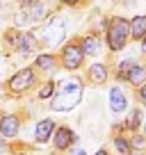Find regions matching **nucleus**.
I'll return each mask as SVG.
<instances>
[{
    "label": "nucleus",
    "instance_id": "1",
    "mask_svg": "<svg viewBox=\"0 0 146 155\" xmlns=\"http://www.w3.org/2000/svg\"><path fill=\"white\" fill-rule=\"evenodd\" d=\"M80 96H82V84H80L78 80H66V82H62L59 91L55 94V98H53V103H50V107H53L55 112L73 110V107L80 103Z\"/></svg>",
    "mask_w": 146,
    "mask_h": 155
},
{
    "label": "nucleus",
    "instance_id": "2",
    "mask_svg": "<svg viewBox=\"0 0 146 155\" xmlns=\"http://www.w3.org/2000/svg\"><path fill=\"white\" fill-rule=\"evenodd\" d=\"M128 34H130V23L126 18H114L107 28V46L110 50H121L128 44Z\"/></svg>",
    "mask_w": 146,
    "mask_h": 155
},
{
    "label": "nucleus",
    "instance_id": "3",
    "mask_svg": "<svg viewBox=\"0 0 146 155\" xmlns=\"http://www.w3.org/2000/svg\"><path fill=\"white\" fill-rule=\"evenodd\" d=\"M34 84V71L32 68H21L18 73H14L9 80V89L14 94H23L25 89H30Z\"/></svg>",
    "mask_w": 146,
    "mask_h": 155
},
{
    "label": "nucleus",
    "instance_id": "4",
    "mask_svg": "<svg viewBox=\"0 0 146 155\" xmlns=\"http://www.w3.org/2000/svg\"><path fill=\"white\" fill-rule=\"evenodd\" d=\"M82 50H80V46L78 44H68V46H64V50H62V64L66 68H80V64H82Z\"/></svg>",
    "mask_w": 146,
    "mask_h": 155
},
{
    "label": "nucleus",
    "instance_id": "5",
    "mask_svg": "<svg viewBox=\"0 0 146 155\" xmlns=\"http://www.w3.org/2000/svg\"><path fill=\"white\" fill-rule=\"evenodd\" d=\"M18 128H21V121L16 114H5L0 119V137H16L18 135Z\"/></svg>",
    "mask_w": 146,
    "mask_h": 155
},
{
    "label": "nucleus",
    "instance_id": "6",
    "mask_svg": "<svg viewBox=\"0 0 146 155\" xmlns=\"http://www.w3.org/2000/svg\"><path fill=\"white\" fill-rule=\"evenodd\" d=\"M64 34H66V25L62 23V21H50V25H46V32H44V37H46V41L48 44H59L64 39Z\"/></svg>",
    "mask_w": 146,
    "mask_h": 155
},
{
    "label": "nucleus",
    "instance_id": "7",
    "mask_svg": "<svg viewBox=\"0 0 146 155\" xmlns=\"http://www.w3.org/2000/svg\"><path fill=\"white\" fill-rule=\"evenodd\" d=\"M53 141H55V148L57 150H64L71 146V141H75V135H73L68 128H57L53 132Z\"/></svg>",
    "mask_w": 146,
    "mask_h": 155
},
{
    "label": "nucleus",
    "instance_id": "8",
    "mask_svg": "<svg viewBox=\"0 0 146 155\" xmlns=\"http://www.w3.org/2000/svg\"><path fill=\"white\" fill-rule=\"evenodd\" d=\"M53 132H55V123L50 121V119H44V121H39L37 123V130H34V137H37V141H48L50 137H53Z\"/></svg>",
    "mask_w": 146,
    "mask_h": 155
},
{
    "label": "nucleus",
    "instance_id": "9",
    "mask_svg": "<svg viewBox=\"0 0 146 155\" xmlns=\"http://www.w3.org/2000/svg\"><path fill=\"white\" fill-rule=\"evenodd\" d=\"M16 48L21 50V53H30V50H34L37 48V39L32 37V34H28V32H18V37H16Z\"/></svg>",
    "mask_w": 146,
    "mask_h": 155
},
{
    "label": "nucleus",
    "instance_id": "10",
    "mask_svg": "<svg viewBox=\"0 0 146 155\" xmlns=\"http://www.w3.org/2000/svg\"><path fill=\"white\" fill-rule=\"evenodd\" d=\"M110 107H112V112H123L126 110V96H123V91L119 87L110 89Z\"/></svg>",
    "mask_w": 146,
    "mask_h": 155
},
{
    "label": "nucleus",
    "instance_id": "11",
    "mask_svg": "<svg viewBox=\"0 0 146 155\" xmlns=\"http://www.w3.org/2000/svg\"><path fill=\"white\" fill-rule=\"evenodd\" d=\"M126 78H128V82L135 84V87H144V82H146V66H139V64H135Z\"/></svg>",
    "mask_w": 146,
    "mask_h": 155
},
{
    "label": "nucleus",
    "instance_id": "12",
    "mask_svg": "<svg viewBox=\"0 0 146 155\" xmlns=\"http://www.w3.org/2000/svg\"><path fill=\"white\" fill-rule=\"evenodd\" d=\"M130 34L135 39L146 37V16H135V18L130 21Z\"/></svg>",
    "mask_w": 146,
    "mask_h": 155
},
{
    "label": "nucleus",
    "instance_id": "13",
    "mask_svg": "<svg viewBox=\"0 0 146 155\" xmlns=\"http://www.w3.org/2000/svg\"><path fill=\"white\" fill-rule=\"evenodd\" d=\"M98 48H101V41H98V37H85V39H82V46H80L82 55H96Z\"/></svg>",
    "mask_w": 146,
    "mask_h": 155
},
{
    "label": "nucleus",
    "instance_id": "14",
    "mask_svg": "<svg viewBox=\"0 0 146 155\" xmlns=\"http://www.w3.org/2000/svg\"><path fill=\"white\" fill-rule=\"evenodd\" d=\"M89 78H91L94 82H105L107 80V68H105V64H91L89 66Z\"/></svg>",
    "mask_w": 146,
    "mask_h": 155
},
{
    "label": "nucleus",
    "instance_id": "15",
    "mask_svg": "<svg viewBox=\"0 0 146 155\" xmlns=\"http://www.w3.org/2000/svg\"><path fill=\"white\" fill-rule=\"evenodd\" d=\"M37 66L44 68V71H50V68H55V57L53 55H39L37 57Z\"/></svg>",
    "mask_w": 146,
    "mask_h": 155
},
{
    "label": "nucleus",
    "instance_id": "16",
    "mask_svg": "<svg viewBox=\"0 0 146 155\" xmlns=\"http://www.w3.org/2000/svg\"><path fill=\"white\" fill-rule=\"evenodd\" d=\"M139 123H141V112H139V110H132L130 116L126 119V128H128V130H135Z\"/></svg>",
    "mask_w": 146,
    "mask_h": 155
},
{
    "label": "nucleus",
    "instance_id": "17",
    "mask_svg": "<svg viewBox=\"0 0 146 155\" xmlns=\"http://www.w3.org/2000/svg\"><path fill=\"white\" fill-rule=\"evenodd\" d=\"M28 9H30V21H39V18H44V14H46V9H44L41 2H34V5L28 7Z\"/></svg>",
    "mask_w": 146,
    "mask_h": 155
},
{
    "label": "nucleus",
    "instance_id": "18",
    "mask_svg": "<svg viewBox=\"0 0 146 155\" xmlns=\"http://www.w3.org/2000/svg\"><path fill=\"white\" fill-rule=\"evenodd\" d=\"M114 146H117V150H119V153H121V155H128V153H130V141H126V139H123V137H117V139H114Z\"/></svg>",
    "mask_w": 146,
    "mask_h": 155
},
{
    "label": "nucleus",
    "instance_id": "19",
    "mask_svg": "<svg viewBox=\"0 0 146 155\" xmlns=\"http://www.w3.org/2000/svg\"><path fill=\"white\" fill-rule=\"evenodd\" d=\"M132 66H135V62H132V59H123V62L119 64V78H121V80H126V75L130 73Z\"/></svg>",
    "mask_w": 146,
    "mask_h": 155
},
{
    "label": "nucleus",
    "instance_id": "20",
    "mask_svg": "<svg viewBox=\"0 0 146 155\" xmlns=\"http://www.w3.org/2000/svg\"><path fill=\"white\" fill-rule=\"evenodd\" d=\"M53 91H55V82H53V80H48V82L39 89V98H50V96H53Z\"/></svg>",
    "mask_w": 146,
    "mask_h": 155
},
{
    "label": "nucleus",
    "instance_id": "21",
    "mask_svg": "<svg viewBox=\"0 0 146 155\" xmlns=\"http://www.w3.org/2000/svg\"><path fill=\"white\" fill-rule=\"evenodd\" d=\"M144 144H146V139L144 137H135V139H132V144H130V148H144Z\"/></svg>",
    "mask_w": 146,
    "mask_h": 155
},
{
    "label": "nucleus",
    "instance_id": "22",
    "mask_svg": "<svg viewBox=\"0 0 146 155\" xmlns=\"http://www.w3.org/2000/svg\"><path fill=\"white\" fill-rule=\"evenodd\" d=\"M139 101H141V105H146V84L139 87Z\"/></svg>",
    "mask_w": 146,
    "mask_h": 155
},
{
    "label": "nucleus",
    "instance_id": "23",
    "mask_svg": "<svg viewBox=\"0 0 146 155\" xmlns=\"http://www.w3.org/2000/svg\"><path fill=\"white\" fill-rule=\"evenodd\" d=\"M59 2H64V5H75L78 0H59Z\"/></svg>",
    "mask_w": 146,
    "mask_h": 155
},
{
    "label": "nucleus",
    "instance_id": "24",
    "mask_svg": "<svg viewBox=\"0 0 146 155\" xmlns=\"http://www.w3.org/2000/svg\"><path fill=\"white\" fill-rule=\"evenodd\" d=\"M71 155H85V150H82V148H75V150H73Z\"/></svg>",
    "mask_w": 146,
    "mask_h": 155
},
{
    "label": "nucleus",
    "instance_id": "25",
    "mask_svg": "<svg viewBox=\"0 0 146 155\" xmlns=\"http://www.w3.org/2000/svg\"><path fill=\"white\" fill-rule=\"evenodd\" d=\"M141 50H144V53H146V37L141 39Z\"/></svg>",
    "mask_w": 146,
    "mask_h": 155
},
{
    "label": "nucleus",
    "instance_id": "26",
    "mask_svg": "<svg viewBox=\"0 0 146 155\" xmlns=\"http://www.w3.org/2000/svg\"><path fill=\"white\" fill-rule=\"evenodd\" d=\"M0 148H5V139L2 137H0Z\"/></svg>",
    "mask_w": 146,
    "mask_h": 155
},
{
    "label": "nucleus",
    "instance_id": "27",
    "mask_svg": "<svg viewBox=\"0 0 146 155\" xmlns=\"http://www.w3.org/2000/svg\"><path fill=\"white\" fill-rule=\"evenodd\" d=\"M96 155H107V150H98V153Z\"/></svg>",
    "mask_w": 146,
    "mask_h": 155
},
{
    "label": "nucleus",
    "instance_id": "28",
    "mask_svg": "<svg viewBox=\"0 0 146 155\" xmlns=\"http://www.w3.org/2000/svg\"><path fill=\"white\" fill-rule=\"evenodd\" d=\"M18 155H28V153H18Z\"/></svg>",
    "mask_w": 146,
    "mask_h": 155
},
{
    "label": "nucleus",
    "instance_id": "29",
    "mask_svg": "<svg viewBox=\"0 0 146 155\" xmlns=\"http://www.w3.org/2000/svg\"><path fill=\"white\" fill-rule=\"evenodd\" d=\"M144 132H146V126H144Z\"/></svg>",
    "mask_w": 146,
    "mask_h": 155
}]
</instances>
